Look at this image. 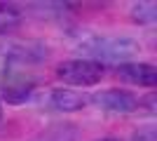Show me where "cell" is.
I'll list each match as a JSON object with an SVG mask.
<instances>
[{
    "mask_svg": "<svg viewBox=\"0 0 157 141\" xmlns=\"http://www.w3.org/2000/svg\"><path fill=\"white\" fill-rule=\"evenodd\" d=\"M35 89V82L26 80V78H10L2 85V101L7 104H24Z\"/></svg>",
    "mask_w": 157,
    "mask_h": 141,
    "instance_id": "cell-6",
    "label": "cell"
},
{
    "mask_svg": "<svg viewBox=\"0 0 157 141\" xmlns=\"http://www.w3.org/2000/svg\"><path fill=\"white\" fill-rule=\"evenodd\" d=\"M52 106L63 113H75L87 106V96L75 89H52Z\"/></svg>",
    "mask_w": 157,
    "mask_h": 141,
    "instance_id": "cell-5",
    "label": "cell"
},
{
    "mask_svg": "<svg viewBox=\"0 0 157 141\" xmlns=\"http://www.w3.org/2000/svg\"><path fill=\"white\" fill-rule=\"evenodd\" d=\"M134 141H157V129L155 125H143V127H138L131 136Z\"/></svg>",
    "mask_w": 157,
    "mask_h": 141,
    "instance_id": "cell-10",
    "label": "cell"
},
{
    "mask_svg": "<svg viewBox=\"0 0 157 141\" xmlns=\"http://www.w3.org/2000/svg\"><path fill=\"white\" fill-rule=\"evenodd\" d=\"M0 120H2V101H0Z\"/></svg>",
    "mask_w": 157,
    "mask_h": 141,
    "instance_id": "cell-12",
    "label": "cell"
},
{
    "mask_svg": "<svg viewBox=\"0 0 157 141\" xmlns=\"http://www.w3.org/2000/svg\"><path fill=\"white\" fill-rule=\"evenodd\" d=\"M87 101H92L98 111H108V113H134L138 104V99L127 89H101L94 92L92 99Z\"/></svg>",
    "mask_w": 157,
    "mask_h": 141,
    "instance_id": "cell-3",
    "label": "cell"
},
{
    "mask_svg": "<svg viewBox=\"0 0 157 141\" xmlns=\"http://www.w3.org/2000/svg\"><path fill=\"white\" fill-rule=\"evenodd\" d=\"M21 21H24V14L17 7L10 2H0V35L14 33L21 26Z\"/></svg>",
    "mask_w": 157,
    "mask_h": 141,
    "instance_id": "cell-7",
    "label": "cell"
},
{
    "mask_svg": "<svg viewBox=\"0 0 157 141\" xmlns=\"http://www.w3.org/2000/svg\"><path fill=\"white\" fill-rule=\"evenodd\" d=\"M138 108H143L148 115H155V113H157V94H155V92H150V94H145L143 99H138L136 111H138Z\"/></svg>",
    "mask_w": 157,
    "mask_h": 141,
    "instance_id": "cell-9",
    "label": "cell"
},
{
    "mask_svg": "<svg viewBox=\"0 0 157 141\" xmlns=\"http://www.w3.org/2000/svg\"><path fill=\"white\" fill-rule=\"evenodd\" d=\"M96 141H122V139H117V136H103V139H96Z\"/></svg>",
    "mask_w": 157,
    "mask_h": 141,
    "instance_id": "cell-11",
    "label": "cell"
},
{
    "mask_svg": "<svg viewBox=\"0 0 157 141\" xmlns=\"http://www.w3.org/2000/svg\"><path fill=\"white\" fill-rule=\"evenodd\" d=\"M131 21H136V24H155L157 21V5L152 0L134 2L131 5Z\"/></svg>",
    "mask_w": 157,
    "mask_h": 141,
    "instance_id": "cell-8",
    "label": "cell"
},
{
    "mask_svg": "<svg viewBox=\"0 0 157 141\" xmlns=\"http://www.w3.org/2000/svg\"><path fill=\"white\" fill-rule=\"evenodd\" d=\"M117 78L129 82V85H138V87H155L157 85V71L152 64H143V61H127L120 64Z\"/></svg>",
    "mask_w": 157,
    "mask_h": 141,
    "instance_id": "cell-4",
    "label": "cell"
},
{
    "mask_svg": "<svg viewBox=\"0 0 157 141\" xmlns=\"http://www.w3.org/2000/svg\"><path fill=\"white\" fill-rule=\"evenodd\" d=\"M56 78L66 85H75V87H92L103 78V64L89 59H71L56 66Z\"/></svg>",
    "mask_w": 157,
    "mask_h": 141,
    "instance_id": "cell-2",
    "label": "cell"
},
{
    "mask_svg": "<svg viewBox=\"0 0 157 141\" xmlns=\"http://www.w3.org/2000/svg\"><path fill=\"white\" fill-rule=\"evenodd\" d=\"M80 52L89 61H96V64L110 61L120 66V64H127V59L136 57L141 52V45L124 35H89L80 42Z\"/></svg>",
    "mask_w": 157,
    "mask_h": 141,
    "instance_id": "cell-1",
    "label": "cell"
}]
</instances>
